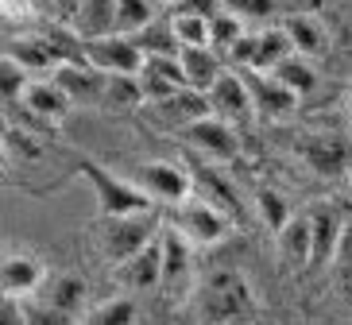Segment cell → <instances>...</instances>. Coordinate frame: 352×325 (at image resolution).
Instances as JSON below:
<instances>
[{"label": "cell", "mask_w": 352, "mask_h": 325, "mask_svg": "<svg viewBox=\"0 0 352 325\" xmlns=\"http://www.w3.org/2000/svg\"><path fill=\"white\" fill-rule=\"evenodd\" d=\"M178 66H182V78H186L190 89H201V93H206L209 85H213V78L225 70L213 47H178Z\"/></svg>", "instance_id": "obj_23"}, {"label": "cell", "mask_w": 352, "mask_h": 325, "mask_svg": "<svg viewBox=\"0 0 352 325\" xmlns=\"http://www.w3.org/2000/svg\"><path fill=\"white\" fill-rule=\"evenodd\" d=\"M256 213H259V221H263V229H267V232H279L283 225L290 221L287 198H283L279 190H271V186H263L256 194Z\"/></svg>", "instance_id": "obj_32"}, {"label": "cell", "mask_w": 352, "mask_h": 325, "mask_svg": "<svg viewBox=\"0 0 352 325\" xmlns=\"http://www.w3.org/2000/svg\"><path fill=\"white\" fill-rule=\"evenodd\" d=\"M47 275L43 260L35 252H8L0 256V294H12V298H23L39 287V279Z\"/></svg>", "instance_id": "obj_18"}, {"label": "cell", "mask_w": 352, "mask_h": 325, "mask_svg": "<svg viewBox=\"0 0 352 325\" xmlns=\"http://www.w3.org/2000/svg\"><path fill=\"white\" fill-rule=\"evenodd\" d=\"M0 182H4V163H0Z\"/></svg>", "instance_id": "obj_44"}, {"label": "cell", "mask_w": 352, "mask_h": 325, "mask_svg": "<svg viewBox=\"0 0 352 325\" xmlns=\"http://www.w3.org/2000/svg\"><path fill=\"white\" fill-rule=\"evenodd\" d=\"M306 225H310V263L306 267H329L344 244V225H349L344 205L314 201L306 210Z\"/></svg>", "instance_id": "obj_6"}, {"label": "cell", "mask_w": 352, "mask_h": 325, "mask_svg": "<svg viewBox=\"0 0 352 325\" xmlns=\"http://www.w3.org/2000/svg\"><path fill=\"white\" fill-rule=\"evenodd\" d=\"M128 39L135 43L140 54H178V39L170 32V20H159V16L151 23H144L140 32H132Z\"/></svg>", "instance_id": "obj_28"}, {"label": "cell", "mask_w": 352, "mask_h": 325, "mask_svg": "<svg viewBox=\"0 0 352 325\" xmlns=\"http://www.w3.org/2000/svg\"><path fill=\"white\" fill-rule=\"evenodd\" d=\"M135 82H140V93L144 101H155L182 89L186 78H182V66H178V54H144V63L135 70Z\"/></svg>", "instance_id": "obj_15"}, {"label": "cell", "mask_w": 352, "mask_h": 325, "mask_svg": "<svg viewBox=\"0 0 352 325\" xmlns=\"http://www.w3.org/2000/svg\"><path fill=\"white\" fill-rule=\"evenodd\" d=\"M166 8L178 12V16H201V20H209L213 12H221V0H170Z\"/></svg>", "instance_id": "obj_38"}, {"label": "cell", "mask_w": 352, "mask_h": 325, "mask_svg": "<svg viewBox=\"0 0 352 325\" xmlns=\"http://www.w3.org/2000/svg\"><path fill=\"white\" fill-rule=\"evenodd\" d=\"M283 32H287V39H290V51L302 54V58H318V54L329 51V32H325L314 16H290V20L283 23Z\"/></svg>", "instance_id": "obj_25"}, {"label": "cell", "mask_w": 352, "mask_h": 325, "mask_svg": "<svg viewBox=\"0 0 352 325\" xmlns=\"http://www.w3.org/2000/svg\"><path fill=\"white\" fill-rule=\"evenodd\" d=\"M78 39H97V35H113L116 32V0H78V8L66 16Z\"/></svg>", "instance_id": "obj_20"}, {"label": "cell", "mask_w": 352, "mask_h": 325, "mask_svg": "<svg viewBox=\"0 0 352 325\" xmlns=\"http://www.w3.org/2000/svg\"><path fill=\"white\" fill-rule=\"evenodd\" d=\"M20 101H23V109H28V113L47 116V120H63V116L70 113L66 93L51 82V78H28V82H23V89H20Z\"/></svg>", "instance_id": "obj_21"}, {"label": "cell", "mask_w": 352, "mask_h": 325, "mask_svg": "<svg viewBox=\"0 0 352 325\" xmlns=\"http://www.w3.org/2000/svg\"><path fill=\"white\" fill-rule=\"evenodd\" d=\"M85 279L82 275H74V271H63V275H43L39 287H35V298H43L47 306H54V310H63V314L78 317L82 314V306H85Z\"/></svg>", "instance_id": "obj_19"}, {"label": "cell", "mask_w": 352, "mask_h": 325, "mask_svg": "<svg viewBox=\"0 0 352 325\" xmlns=\"http://www.w3.org/2000/svg\"><path fill=\"white\" fill-rule=\"evenodd\" d=\"M159 213L155 210H135V213H113V217L97 221V248L109 263H120L144 248L151 236L159 232Z\"/></svg>", "instance_id": "obj_3"}, {"label": "cell", "mask_w": 352, "mask_h": 325, "mask_svg": "<svg viewBox=\"0 0 352 325\" xmlns=\"http://www.w3.org/2000/svg\"><path fill=\"white\" fill-rule=\"evenodd\" d=\"M155 4H170V0H155Z\"/></svg>", "instance_id": "obj_45"}, {"label": "cell", "mask_w": 352, "mask_h": 325, "mask_svg": "<svg viewBox=\"0 0 352 325\" xmlns=\"http://www.w3.org/2000/svg\"><path fill=\"white\" fill-rule=\"evenodd\" d=\"M113 279L128 291H155L159 287V232L144 248H135L128 260H120L113 267Z\"/></svg>", "instance_id": "obj_17"}, {"label": "cell", "mask_w": 352, "mask_h": 325, "mask_svg": "<svg viewBox=\"0 0 352 325\" xmlns=\"http://www.w3.org/2000/svg\"><path fill=\"white\" fill-rule=\"evenodd\" d=\"M135 186L144 190L151 201H159V205H178V201H186L190 194H194L186 167H182V163H166V159L144 163L140 182H135Z\"/></svg>", "instance_id": "obj_11"}, {"label": "cell", "mask_w": 352, "mask_h": 325, "mask_svg": "<svg viewBox=\"0 0 352 325\" xmlns=\"http://www.w3.org/2000/svg\"><path fill=\"white\" fill-rule=\"evenodd\" d=\"M206 113H209V97L201 89H190V85H182L166 97H155V101H144V116L163 132H178V128H186L190 120Z\"/></svg>", "instance_id": "obj_9"}, {"label": "cell", "mask_w": 352, "mask_h": 325, "mask_svg": "<svg viewBox=\"0 0 352 325\" xmlns=\"http://www.w3.org/2000/svg\"><path fill=\"white\" fill-rule=\"evenodd\" d=\"M166 221H170V225H175L190 244H206V248H209V244H221L228 236V229H232V221H228L221 210H213L209 201H201L197 194H190L186 201L170 205Z\"/></svg>", "instance_id": "obj_5"}, {"label": "cell", "mask_w": 352, "mask_h": 325, "mask_svg": "<svg viewBox=\"0 0 352 325\" xmlns=\"http://www.w3.org/2000/svg\"><path fill=\"white\" fill-rule=\"evenodd\" d=\"M271 74H275L294 97H310L314 89H318V70L310 66V58H302V54H294V51H290L279 66H271Z\"/></svg>", "instance_id": "obj_27"}, {"label": "cell", "mask_w": 352, "mask_h": 325, "mask_svg": "<svg viewBox=\"0 0 352 325\" xmlns=\"http://www.w3.org/2000/svg\"><path fill=\"white\" fill-rule=\"evenodd\" d=\"M275 244H279V256L287 263V271H302L306 263H310V225H306V213L294 217L275 232Z\"/></svg>", "instance_id": "obj_24"}, {"label": "cell", "mask_w": 352, "mask_h": 325, "mask_svg": "<svg viewBox=\"0 0 352 325\" xmlns=\"http://www.w3.org/2000/svg\"><path fill=\"white\" fill-rule=\"evenodd\" d=\"M178 136H182V144H186L194 155L213 159V163H232V159L240 155L236 128L228 124V120H221V116H213V113L190 120L186 128H178Z\"/></svg>", "instance_id": "obj_7"}, {"label": "cell", "mask_w": 352, "mask_h": 325, "mask_svg": "<svg viewBox=\"0 0 352 325\" xmlns=\"http://www.w3.org/2000/svg\"><path fill=\"white\" fill-rule=\"evenodd\" d=\"M206 32H209V47H213V51H225L228 43L244 32V20L221 8V12H213V16L206 20Z\"/></svg>", "instance_id": "obj_34"}, {"label": "cell", "mask_w": 352, "mask_h": 325, "mask_svg": "<svg viewBox=\"0 0 352 325\" xmlns=\"http://www.w3.org/2000/svg\"><path fill=\"white\" fill-rule=\"evenodd\" d=\"M159 16L155 0H116V35H132Z\"/></svg>", "instance_id": "obj_30"}, {"label": "cell", "mask_w": 352, "mask_h": 325, "mask_svg": "<svg viewBox=\"0 0 352 325\" xmlns=\"http://www.w3.org/2000/svg\"><path fill=\"white\" fill-rule=\"evenodd\" d=\"M201 314L213 325H248L256 317V294H252L248 279L232 267L213 271L201 291Z\"/></svg>", "instance_id": "obj_1"}, {"label": "cell", "mask_w": 352, "mask_h": 325, "mask_svg": "<svg viewBox=\"0 0 352 325\" xmlns=\"http://www.w3.org/2000/svg\"><path fill=\"white\" fill-rule=\"evenodd\" d=\"M240 82L252 97V113H267V116H290L298 109V97L290 93L287 85L267 70H252V66H236Z\"/></svg>", "instance_id": "obj_12"}, {"label": "cell", "mask_w": 352, "mask_h": 325, "mask_svg": "<svg viewBox=\"0 0 352 325\" xmlns=\"http://www.w3.org/2000/svg\"><path fill=\"white\" fill-rule=\"evenodd\" d=\"M51 82L66 93L70 105H97L104 74L94 70L89 63H58V66H51Z\"/></svg>", "instance_id": "obj_16"}, {"label": "cell", "mask_w": 352, "mask_h": 325, "mask_svg": "<svg viewBox=\"0 0 352 325\" xmlns=\"http://www.w3.org/2000/svg\"><path fill=\"white\" fill-rule=\"evenodd\" d=\"M290 54V39L283 27H271V32H259L256 35V47H252V70H271V66H279L283 58Z\"/></svg>", "instance_id": "obj_29"}, {"label": "cell", "mask_w": 352, "mask_h": 325, "mask_svg": "<svg viewBox=\"0 0 352 325\" xmlns=\"http://www.w3.org/2000/svg\"><path fill=\"white\" fill-rule=\"evenodd\" d=\"M221 8L240 16V20H267L279 4L275 0H221Z\"/></svg>", "instance_id": "obj_37"}, {"label": "cell", "mask_w": 352, "mask_h": 325, "mask_svg": "<svg viewBox=\"0 0 352 325\" xmlns=\"http://www.w3.org/2000/svg\"><path fill=\"white\" fill-rule=\"evenodd\" d=\"M4 58H8L12 66H20L23 74H43V70H51L54 66L51 47L43 43V35H32V32L12 35L8 47H4Z\"/></svg>", "instance_id": "obj_22"}, {"label": "cell", "mask_w": 352, "mask_h": 325, "mask_svg": "<svg viewBox=\"0 0 352 325\" xmlns=\"http://www.w3.org/2000/svg\"><path fill=\"white\" fill-rule=\"evenodd\" d=\"M206 97H209V113L228 120V124H244L252 116V97L244 89V82H240V74L221 70L213 78V85L206 89Z\"/></svg>", "instance_id": "obj_14"}, {"label": "cell", "mask_w": 352, "mask_h": 325, "mask_svg": "<svg viewBox=\"0 0 352 325\" xmlns=\"http://www.w3.org/2000/svg\"><path fill=\"white\" fill-rule=\"evenodd\" d=\"M74 175L89 182L101 217H113V213H135V210H155V201L147 198L135 182L120 179L116 170H109L104 163H97V159H89V155H82L78 163H74Z\"/></svg>", "instance_id": "obj_2"}, {"label": "cell", "mask_w": 352, "mask_h": 325, "mask_svg": "<svg viewBox=\"0 0 352 325\" xmlns=\"http://www.w3.org/2000/svg\"><path fill=\"white\" fill-rule=\"evenodd\" d=\"M0 136H4V155H23L28 163L43 159V144L32 136V132H20V128H0Z\"/></svg>", "instance_id": "obj_36"}, {"label": "cell", "mask_w": 352, "mask_h": 325, "mask_svg": "<svg viewBox=\"0 0 352 325\" xmlns=\"http://www.w3.org/2000/svg\"><path fill=\"white\" fill-rule=\"evenodd\" d=\"M0 163H8V155H4V136H0Z\"/></svg>", "instance_id": "obj_43"}, {"label": "cell", "mask_w": 352, "mask_h": 325, "mask_svg": "<svg viewBox=\"0 0 352 325\" xmlns=\"http://www.w3.org/2000/svg\"><path fill=\"white\" fill-rule=\"evenodd\" d=\"M252 47H256V35H244V32H240L236 39L225 47V51H228V63L248 66V63H252Z\"/></svg>", "instance_id": "obj_39"}, {"label": "cell", "mask_w": 352, "mask_h": 325, "mask_svg": "<svg viewBox=\"0 0 352 325\" xmlns=\"http://www.w3.org/2000/svg\"><path fill=\"white\" fill-rule=\"evenodd\" d=\"M0 325H23L20 298H12V294H0Z\"/></svg>", "instance_id": "obj_40"}, {"label": "cell", "mask_w": 352, "mask_h": 325, "mask_svg": "<svg viewBox=\"0 0 352 325\" xmlns=\"http://www.w3.org/2000/svg\"><path fill=\"white\" fill-rule=\"evenodd\" d=\"M54 8L63 12V20H66V16H70L74 8H78V0H54Z\"/></svg>", "instance_id": "obj_41"}, {"label": "cell", "mask_w": 352, "mask_h": 325, "mask_svg": "<svg viewBox=\"0 0 352 325\" xmlns=\"http://www.w3.org/2000/svg\"><path fill=\"white\" fill-rule=\"evenodd\" d=\"M294 151L314 175L321 179H344L349 175V139L341 132H310L294 139Z\"/></svg>", "instance_id": "obj_8"}, {"label": "cell", "mask_w": 352, "mask_h": 325, "mask_svg": "<svg viewBox=\"0 0 352 325\" xmlns=\"http://www.w3.org/2000/svg\"><path fill=\"white\" fill-rule=\"evenodd\" d=\"M190 252H194V244H190L170 221H159V287L175 291V287L186 283Z\"/></svg>", "instance_id": "obj_13"}, {"label": "cell", "mask_w": 352, "mask_h": 325, "mask_svg": "<svg viewBox=\"0 0 352 325\" xmlns=\"http://www.w3.org/2000/svg\"><path fill=\"white\" fill-rule=\"evenodd\" d=\"M35 8H54V0H32Z\"/></svg>", "instance_id": "obj_42"}, {"label": "cell", "mask_w": 352, "mask_h": 325, "mask_svg": "<svg viewBox=\"0 0 352 325\" xmlns=\"http://www.w3.org/2000/svg\"><path fill=\"white\" fill-rule=\"evenodd\" d=\"M97 105L101 109H120V113H124V109H140L144 105V93H140L135 74H104Z\"/></svg>", "instance_id": "obj_26"}, {"label": "cell", "mask_w": 352, "mask_h": 325, "mask_svg": "<svg viewBox=\"0 0 352 325\" xmlns=\"http://www.w3.org/2000/svg\"><path fill=\"white\" fill-rule=\"evenodd\" d=\"M82 58L101 74H135L144 54L135 51V43L128 35H97V39H82Z\"/></svg>", "instance_id": "obj_10"}, {"label": "cell", "mask_w": 352, "mask_h": 325, "mask_svg": "<svg viewBox=\"0 0 352 325\" xmlns=\"http://www.w3.org/2000/svg\"><path fill=\"white\" fill-rule=\"evenodd\" d=\"M20 314H23V325H78V317L47 306L43 298H35V294H23L20 298Z\"/></svg>", "instance_id": "obj_33"}, {"label": "cell", "mask_w": 352, "mask_h": 325, "mask_svg": "<svg viewBox=\"0 0 352 325\" xmlns=\"http://www.w3.org/2000/svg\"><path fill=\"white\" fill-rule=\"evenodd\" d=\"M170 32H175L178 47H209V32L201 16H178L170 12Z\"/></svg>", "instance_id": "obj_35"}, {"label": "cell", "mask_w": 352, "mask_h": 325, "mask_svg": "<svg viewBox=\"0 0 352 325\" xmlns=\"http://www.w3.org/2000/svg\"><path fill=\"white\" fill-rule=\"evenodd\" d=\"M182 167L190 175V186L201 201H209L213 210H221L228 221H244V205H240V190L221 175V167L213 159H201V155H186Z\"/></svg>", "instance_id": "obj_4"}, {"label": "cell", "mask_w": 352, "mask_h": 325, "mask_svg": "<svg viewBox=\"0 0 352 325\" xmlns=\"http://www.w3.org/2000/svg\"><path fill=\"white\" fill-rule=\"evenodd\" d=\"M135 322V302L128 298V294H120V298H104V302H97L89 314H85L82 325H132Z\"/></svg>", "instance_id": "obj_31"}]
</instances>
